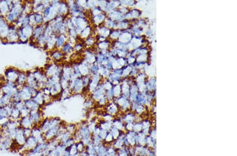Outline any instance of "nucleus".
Masks as SVG:
<instances>
[{
    "label": "nucleus",
    "mask_w": 237,
    "mask_h": 156,
    "mask_svg": "<svg viewBox=\"0 0 237 156\" xmlns=\"http://www.w3.org/2000/svg\"><path fill=\"white\" fill-rule=\"evenodd\" d=\"M1 128L0 127V132H1Z\"/></svg>",
    "instance_id": "obj_39"
},
{
    "label": "nucleus",
    "mask_w": 237,
    "mask_h": 156,
    "mask_svg": "<svg viewBox=\"0 0 237 156\" xmlns=\"http://www.w3.org/2000/svg\"><path fill=\"white\" fill-rule=\"evenodd\" d=\"M40 106H41L45 103L44 99V94L42 91L39 89L36 95L32 98Z\"/></svg>",
    "instance_id": "obj_18"
},
{
    "label": "nucleus",
    "mask_w": 237,
    "mask_h": 156,
    "mask_svg": "<svg viewBox=\"0 0 237 156\" xmlns=\"http://www.w3.org/2000/svg\"><path fill=\"white\" fill-rule=\"evenodd\" d=\"M20 70L18 69L9 67L6 69L4 72V77L7 81H10L12 82H15L16 79L18 77V74L20 72Z\"/></svg>",
    "instance_id": "obj_3"
},
{
    "label": "nucleus",
    "mask_w": 237,
    "mask_h": 156,
    "mask_svg": "<svg viewBox=\"0 0 237 156\" xmlns=\"http://www.w3.org/2000/svg\"><path fill=\"white\" fill-rule=\"evenodd\" d=\"M68 12H69V8H68V2L60 1L57 11V14L64 16L65 14H67V13Z\"/></svg>",
    "instance_id": "obj_14"
},
{
    "label": "nucleus",
    "mask_w": 237,
    "mask_h": 156,
    "mask_svg": "<svg viewBox=\"0 0 237 156\" xmlns=\"http://www.w3.org/2000/svg\"><path fill=\"white\" fill-rule=\"evenodd\" d=\"M45 27V24H40V25H36L34 26V31L33 33L31 38H32L33 40L35 41L39 36L43 34L44 28Z\"/></svg>",
    "instance_id": "obj_12"
},
{
    "label": "nucleus",
    "mask_w": 237,
    "mask_h": 156,
    "mask_svg": "<svg viewBox=\"0 0 237 156\" xmlns=\"http://www.w3.org/2000/svg\"><path fill=\"white\" fill-rule=\"evenodd\" d=\"M110 29L107 28L104 25L97 26V33L98 35L103 36L105 38L108 37L110 33Z\"/></svg>",
    "instance_id": "obj_15"
},
{
    "label": "nucleus",
    "mask_w": 237,
    "mask_h": 156,
    "mask_svg": "<svg viewBox=\"0 0 237 156\" xmlns=\"http://www.w3.org/2000/svg\"><path fill=\"white\" fill-rule=\"evenodd\" d=\"M56 63H49L46 65V67L44 69V72L47 77H50L55 75L57 72L59 66L57 65Z\"/></svg>",
    "instance_id": "obj_9"
},
{
    "label": "nucleus",
    "mask_w": 237,
    "mask_h": 156,
    "mask_svg": "<svg viewBox=\"0 0 237 156\" xmlns=\"http://www.w3.org/2000/svg\"><path fill=\"white\" fill-rule=\"evenodd\" d=\"M3 94V93L2 92V89H1V88L0 87V97H2Z\"/></svg>",
    "instance_id": "obj_37"
},
{
    "label": "nucleus",
    "mask_w": 237,
    "mask_h": 156,
    "mask_svg": "<svg viewBox=\"0 0 237 156\" xmlns=\"http://www.w3.org/2000/svg\"><path fill=\"white\" fill-rule=\"evenodd\" d=\"M20 111V114L21 117H24L28 116L29 115V113H30V110L28 109V108H26L24 106V107L22 108V109H21Z\"/></svg>",
    "instance_id": "obj_31"
},
{
    "label": "nucleus",
    "mask_w": 237,
    "mask_h": 156,
    "mask_svg": "<svg viewBox=\"0 0 237 156\" xmlns=\"http://www.w3.org/2000/svg\"><path fill=\"white\" fill-rule=\"evenodd\" d=\"M51 57L53 60L55 61H58L61 60L64 56V54L61 52L60 50L58 49H54L51 50L50 54Z\"/></svg>",
    "instance_id": "obj_19"
},
{
    "label": "nucleus",
    "mask_w": 237,
    "mask_h": 156,
    "mask_svg": "<svg viewBox=\"0 0 237 156\" xmlns=\"http://www.w3.org/2000/svg\"><path fill=\"white\" fill-rule=\"evenodd\" d=\"M28 116L32 120L35 126L40 124L43 120L42 115L40 109L38 110H30Z\"/></svg>",
    "instance_id": "obj_8"
},
{
    "label": "nucleus",
    "mask_w": 237,
    "mask_h": 156,
    "mask_svg": "<svg viewBox=\"0 0 237 156\" xmlns=\"http://www.w3.org/2000/svg\"><path fill=\"white\" fill-rule=\"evenodd\" d=\"M83 48V45L81 43H76L73 46V50L75 52H80Z\"/></svg>",
    "instance_id": "obj_32"
},
{
    "label": "nucleus",
    "mask_w": 237,
    "mask_h": 156,
    "mask_svg": "<svg viewBox=\"0 0 237 156\" xmlns=\"http://www.w3.org/2000/svg\"><path fill=\"white\" fill-rule=\"evenodd\" d=\"M35 41L39 47H44V46L46 44V37L44 36V34H42L39 36Z\"/></svg>",
    "instance_id": "obj_26"
},
{
    "label": "nucleus",
    "mask_w": 237,
    "mask_h": 156,
    "mask_svg": "<svg viewBox=\"0 0 237 156\" xmlns=\"http://www.w3.org/2000/svg\"><path fill=\"white\" fill-rule=\"evenodd\" d=\"M5 40L11 43H15L18 41V28L14 24H9L8 25V33Z\"/></svg>",
    "instance_id": "obj_2"
},
{
    "label": "nucleus",
    "mask_w": 237,
    "mask_h": 156,
    "mask_svg": "<svg viewBox=\"0 0 237 156\" xmlns=\"http://www.w3.org/2000/svg\"><path fill=\"white\" fill-rule=\"evenodd\" d=\"M38 144V141L37 139L31 135L28 137V138H26L25 143L22 148H23V149L26 151H28L32 150L33 149L35 148V146Z\"/></svg>",
    "instance_id": "obj_7"
},
{
    "label": "nucleus",
    "mask_w": 237,
    "mask_h": 156,
    "mask_svg": "<svg viewBox=\"0 0 237 156\" xmlns=\"http://www.w3.org/2000/svg\"><path fill=\"white\" fill-rule=\"evenodd\" d=\"M19 124L23 128H32L35 126L29 116L21 117L19 120Z\"/></svg>",
    "instance_id": "obj_11"
},
{
    "label": "nucleus",
    "mask_w": 237,
    "mask_h": 156,
    "mask_svg": "<svg viewBox=\"0 0 237 156\" xmlns=\"http://www.w3.org/2000/svg\"><path fill=\"white\" fill-rule=\"evenodd\" d=\"M68 40V34H60L57 36L55 48L58 50H60L66 42Z\"/></svg>",
    "instance_id": "obj_10"
},
{
    "label": "nucleus",
    "mask_w": 237,
    "mask_h": 156,
    "mask_svg": "<svg viewBox=\"0 0 237 156\" xmlns=\"http://www.w3.org/2000/svg\"><path fill=\"white\" fill-rule=\"evenodd\" d=\"M113 136L111 134V132H108L107 135V136H105L104 140L105 141V142H110L113 140Z\"/></svg>",
    "instance_id": "obj_36"
},
{
    "label": "nucleus",
    "mask_w": 237,
    "mask_h": 156,
    "mask_svg": "<svg viewBox=\"0 0 237 156\" xmlns=\"http://www.w3.org/2000/svg\"><path fill=\"white\" fill-rule=\"evenodd\" d=\"M95 42H96L95 38L92 36H90L88 38L85 39V46H86L87 47H92L94 44L96 43Z\"/></svg>",
    "instance_id": "obj_27"
},
{
    "label": "nucleus",
    "mask_w": 237,
    "mask_h": 156,
    "mask_svg": "<svg viewBox=\"0 0 237 156\" xmlns=\"http://www.w3.org/2000/svg\"><path fill=\"white\" fill-rule=\"evenodd\" d=\"M2 134H1V132H0V141H1V139H2Z\"/></svg>",
    "instance_id": "obj_38"
},
{
    "label": "nucleus",
    "mask_w": 237,
    "mask_h": 156,
    "mask_svg": "<svg viewBox=\"0 0 237 156\" xmlns=\"http://www.w3.org/2000/svg\"><path fill=\"white\" fill-rule=\"evenodd\" d=\"M26 140V137L23 132V128L18 126L16 129L15 137L13 139L14 144H16L18 146L22 147L25 144Z\"/></svg>",
    "instance_id": "obj_1"
},
{
    "label": "nucleus",
    "mask_w": 237,
    "mask_h": 156,
    "mask_svg": "<svg viewBox=\"0 0 237 156\" xmlns=\"http://www.w3.org/2000/svg\"><path fill=\"white\" fill-rule=\"evenodd\" d=\"M23 132L26 138H28L29 136H31L32 128H23Z\"/></svg>",
    "instance_id": "obj_35"
},
{
    "label": "nucleus",
    "mask_w": 237,
    "mask_h": 156,
    "mask_svg": "<svg viewBox=\"0 0 237 156\" xmlns=\"http://www.w3.org/2000/svg\"><path fill=\"white\" fill-rule=\"evenodd\" d=\"M104 24H105V26H106L107 28L111 29V28H115V21L113 20L112 19H111L110 18H108L107 17V18L105 19V22H104Z\"/></svg>",
    "instance_id": "obj_29"
},
{
    "label": "nucleus",
    "mask_w": 237,
    "mask_h": 156,
    "mask_svg": "<svg viewBox=\"0 0 237 156\" xmlns=\"http://www.w3.org/2000/svg\"><path fill=\"white\" fill-rule=\"evenodd\" d=\"M110 41L105 40L102 41L97 42V47L101 50H107L110 47Z\"/></svg>",
    "instance_id": "obj_22"
},
{
    "label": "nucleus",
    "mask_w": 237,
    "mask_h": 156,
    "mask_svg": "<svg viewBox=\"0 0 237 156\" xmlns=\"http://www.w3.org/2000/svg\"><path fill=\"white\" fill-rule=\"evenodd\" d=\"M93 99H88L86 100L84 103V106L86 108H90L93 105Z\"/></svg>",
    "instance_id": "obj_34"
},
{
    "label": "nucleus",
    "mask_w": 237,
    "mask_h": 156,
    "mask_svg": "<svg viewBox=\"0 0 237 156\" xmlns=\"http://www.w3.org/2000/svg\"><path fill=\"white\" fill-rule=\"evenodd\" d=\"M9 118L10 120H19L21 118V116L20 111L18 109L14 107L12 112H11L10 115L9 116Z\"/></svg>",
    "instance_id": "obj_23"
},
{
    "label": "nucleus",
    "mask_w": 237,
    "mask_h": 156,
    "mask_svg": "<svg viewBox=\"0 0 237 156\" xmlns=\"http://www.w3.org/2000/svg\"><path fill=\"white\" fill-rule=\"evenodd\" d=\"M34 17H35V25L44 24V17L42 13H34Z\"/></svg>",
    "instance_id": "obj_25"
},
{
    "label": "nucleus",
    "mask_w": 237,
    "mask_h": 156,
    "mask_svg": "<svg viewBox=\"0 0 237 156\" xmlns=\"http://www.w3.org/2000/svg\"><path fill=\"white\" fill-rule=\"evenodd\" d=\"M12 102V97L6 94H3L0 97V107H3Z\"/></svg>",
    "instance_id": "obj_20"
},
{
    "label": "nucleus",
    "mask_w": 237,
    "mask_h": 156,
    "mask_svg": "<svg viewBox=\"0 0 237 156\" xmlns=\"http://www.w3.org/2000/svg\"><path fill=\"white\" fill-rule=\"evenodd\" d=\"M8 24L4 17L0 18V38L5 40L8 33Z\"/></svg>",
    "instance_id": "obj_5"
},
{
    "label": "nucleus",
    "mask_w": 237,
    "mask_h": 156,
    "mask_svg": "<svg viewBox=\"0 0 237 156\" xmlns=\"http://www.w3.org/2000/svg\"><path fill=\"white\" fill-rule=\"evenodd\" d=\"M92 28L90 25H88L85 28L83 29L79 35L81 38L85 39L90 36H91V34L92 33Z\"/></svg>",
    "instance_id": "obj_21"
},
{
    "label": "nucleus",
    "mask_w": 237,
    "mask_h": 156,
    "mask_svg": "<svg viewBox=\"0 0 237 156\" xmlns=\"http://www.w3.org/2000/svg\"><path fill=\"white\" fill-rule=\"evenodd\" d=\"M14 142L12 138H11L8 135H2V139L0 141V150H8L11 148Z\"/></svg>",
    "instance_id": "obj_4"
},
{
    "label": "nucleus",
    "mask_w": 237,
    "mask_h": 156,
    "mask_svg": "<svg viewBox=\"0 0 237 156\" xmlns=\"http://www.w3.org/2000/svg\"><path fill=\"white\" fill-rule=\"evenodd\" d=\"M107 18V13L103 12L101 14L97 15L95 16H92V21L93 23L96 26H99L104 23L105 19Z\"/></svg>",
    "instance_id": "obj_13"
},
{
    "label": "nucleus",
    "mask_w": 237,
    "mask_h": 156,
    "mask_svg": "<svg viewBox=\"0 0 237 156\" xmlns=\"http://www.w3.org/2000/svg\"><path fill=\"white\" fill-rule=\"evenodd\" d=\"M26 80V73L23 71H21L19 74H18V77L16 79L15 81V84L16 85L18 86V88H20L21 87L25 85Z\"/></svg>",
    "instance_id": "obj_16"
},
{
    "label": "nucleus",
    "mask_w": 237,
    "mask_h": 156,
    "mask_svg": "<svg viewBox=\"0 0 237 156\" xmlns=\"http://www.w3.org/2000/svg\"><path fill=\"white\" fill-rule=\"evenodd\" d=\"M75 144L76 148H77V150L79 152H82L85 150V145L83 143L82 141H79V142H77L76 144Z\"/></svg>",
    "instance_id": "obj_30"
},
{
    "label": "nucleus",
    "mask_w": 237,
    "mask_h": 156,
    "mask_svg": "<svg viewBox=\"0 0 237 156\" xmlns=\"http://www.w3.org/2000/svg\"><path fill=\"white\" fill-rule=\"evenodd\" d=\"M60 50L63 54H68L73 50V46L72 44L68 41Z\"/></svg>",
    "instance_id": "obj_24"
},
{
    "label": "nucleus",
    "mask_w": 237,
    "mask_h": 156,
    "mask_svg": "<svg viewBox=\"0 0 237 156\" xmlns=\"http://www.w3.org/2000/svg\"><path fill=\"white\" fill-rule=\"evenodd\" d=\"M25 156H45L44 154L38 152H34L31 150L26 151Z\"/></svg>",
    "instance_id": "obj_33"
},
{
    "label": "nucleus",
    "mask_w": 237,
    "mask_h": 156,
    "mask_svg": "<svg viewBox=\"0 0 237 156\" xmlns=\"http://www.w3.org/2000/svg\"><path fill=\"white\" fill-rule=\"evenodd\" d=\"M24 106L30 110L39 109L40 106L38 105L32 98L24 101Z\"/></svg>",
    "instance_id": "obj_17"
},
{
    "label": "nucleus",
    "mask_w": 237,
    "mask_h": 156,
    "mask_svg": "<svg viewBox=\"0 0 237 156\" xmlns=\"http://www.w3.org/2000/svg\"><path fill=\"white\" fill-rule=\"evenodd\" d=\"M11 5V1H0V15L5 18L10 12Z\"/></svg>",
    "instance_id": "obj_6"
},
{
    "label": "nucleus",
    "mask_w": 237,
    "mask_h": 156,
    "mask_svg": "<svg viewBox=\"0 0 237 156\" xmlns=\"http://www.w3.org/2000/svg\"><path fill=\"white\" fill-rule=\"evenodd\" d=\"M99 69H100V65L97 64V63H94V64L91 65L90 67V74H98L99 73Z\"/></svg>",
    "instance_id": "obj_28"
}]
</instances>
